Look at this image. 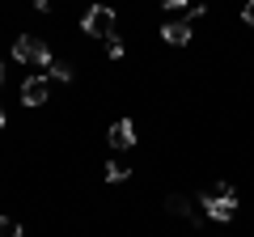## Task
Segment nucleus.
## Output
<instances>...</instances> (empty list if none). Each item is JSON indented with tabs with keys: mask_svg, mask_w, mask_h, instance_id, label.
Segmentation results:
<instances>
[{
	"mask_svg": "<svg viewBox=\"0 0 254 237\" xmlns=\"http://www.w3.org/2000/svg\"><path fill=\"white\" fill-rule=\"evenodd\" d=\"M13 59H17V64H34V68H51L55 64L51 47H47L38 34H21L17 43H13Z\"/></svg>",
	"mask_w": 254,
	"mask_h": 237,
	"instance_id": "obj_1",
	"label": "nucleus"
},
{
	"mask_svg": "<svg viewBox=\"0 0 254 237\" xmlns=\"http://www.w3.org/2000/svg\"><path fill=\"white\" fill-rule=\"evenodd\" d=\"M203 212H208L212 220H233V212H237V195H233V186L229 182H220L216 186V195H203Z\"/></svg>",
	"mask_w": 254,
	"mask_h": 237,
	"instance_id": "obj_2",
	"label": "nucleus"
},
{
	"mask_svg": "<svg viewBox=\"0 0 254 237\" xmlns=\"http://www.w3.org/2000/svg\"><path fill=\"white\" fill-rule=\"evenodd\" d=\"M81 30L85 34H110V30H115V9H110V4H93V9L85 13Z\"/></svg>",
	"mask_w": 254,
	"mask_h": 237,
	"instance_id": "obj_3",
	"label": "nucleus"
},
{
	"mask_svg": "<svg viewBox=\"0 0 254 237\" xmlns=\"http://www.w3.org/2000/svg\"><path fill=\"white\" fill-rule=\"evenodd\" d=\"M106 140H110V148H131L136 144V123L131 118H119L115 127L106 131Z\"/></svg>",
	"mask_w": 254,
	"mask_h": 237,
	"instance_id": "obj_4",
	"label": "nucleus"
},
{
	"mask_svg": "<svg viewBox=\"0 0 254 237\" xmlns=\"http://www.w3.org/2000/svg\"><path fill=\"white\" fill-rule=\"evenodd\" d=\"M161 38L170 47H187L190 43V21H165L161 26Z\"/></svg>",
	"mask_w": 254,
	"mask_h": 237,
	"instance_id": "obj_5",
	"label": "nucleus"
},
{
	"mask_svg": "<svg viewBox=\"0 0 254 237\" xmlns=\"http://www.w3.org/2000/svg\"><path fill=\"white\" fill-rule=\"evenodd\" d=\"M21 102H26V106H43L47 102V81L43 76H30V81L21 85Z\"/></svg>",
	"mask_w": 254,
	"mask_h": 237,
	"instance_id": "obj_6",
	"label": "nucleus"
},
{
	"mask_svg": "<svg viewBox=\"0 0 254 237\" xmlns=\"http://www.w3.org/2000/svg\"><path fill=\"white\" fill-rule=\"evenodd\" d=\"M165 212H170V216L190 220V199H182V195H170V199H165Z\"/></svg>",
	"mask_w": 254,
	"mask_h": 237,
	"instance_id": "obj_7",
	"label": "nucleus"
},
{
	"mask_svg": "<svg viewBox=\"0 0 254 237\" xmlns=\"http://www.w3.org/2000/svg\"><path fill=\"white\" fill-rule=\"evenodd\" d=\"M127 178H131V165H123V161L106 165V182H127Z\"/></svg>",
	"mask_w": 254,
	"mask_h": 237,
	"instance_id": "obj_8",
	"label": "nucleus"
},
{
	"mask_svg": "<svg viewBox=\"0 0 254 237\" xmlns=\"http://www.w3.org/2000/svg\"><path fill=\"white\" fill-rule=\"evenodd\" d=\"M0 237H21V225L13 216H0Z\"/></svg>",
	"mask_w": 254,
	"mask_h": 237,
	"instance_id": "obj_9",
	"label": "nucleus"
},
{
	"mask_svg": "<svg viewBox=\"0 0 254 237\" xmlns=\"http://www.w3.org/2000/svg\"><path fill=\"white\" fill-rule=\"evenodd\" d=\"M123 51H127L123 38H106V55H110V59H123Z\"/></svg>",
	"mask_w": 254,
	"mask_h": 237,
	"instance_id": "obj_10",
	"label": "nucleus"
},
{
	"mask_svg": "<svg viewBox=\"0 0 254 237\" xmlns=\"http://www.w3.org/2000/svg\"><path fill=\"white\" fill-rule=\"evenodd\" d=\"M51 76H55V81H72V64H51Z\"/></svg>",
	"mask_w": 254,
	"mask_h": 237,
	"instance_id": "obj_11",
	"label": "nucleus"
},
{
	"mask_svg": "<svg viewBox=\"0 0 254 237\" xmlns=\"http://www.w3.org/2000/svg\"><path fill=\"white\" fill-rule=\"evenodd\" d=\"M242 21L254 30V0H246V9H242Z\"/></svg>",
	"mask_w": 254,
	"mask_h": 237,
	"instance_id": "obj_12",
	"label": "nucleus"
},
{
	"mask_svg": "<svg viewBox=\"0 0 254 237\" xmlns=\"http://www.w3.org/2000/svg\"><path fill=\"white\" fill-rule=\"evenodd\" d=\"M161 4H165L170 13H178V9H190V0H161Z\"/></svg>",
	"mask_w": 254,
	"mask_h": 237,
	"instance_id": "obj_13",
	"label": "nucleus"
},
{
	"mask_svg": "<svg viewBox=\"0 0 254 237\" xmlns=\"http://www.w3.org/2000/svg\"><path fill=\"white\" fill-rule=\"evenodd\" d=\"M30 4H34L38 13H47V9H51V0H30Z\"/></svg>",
	"mask_w": 254,
	"mask_h": 237,
	"instance_id": "obj_14",
	"label": "nucleus"
},
{
	"mask_svg": "<svg viewBox=\"0 0 254 237\" xmlns=\"http://www.w3.org/2000/svg\"><path fill=\"white\" fill-rule=\"evenodd\" d=\"M0 127H4V110H0Z\"/></svg>",
	"mask_w": 254,
	"mask_h": 237,
	"instance_id": "obj_15",
	"label": "nucleus"
},
{
	"mask_svg": "<svg viewBox=\"0 0 254 237\" xmlns=\"http://www.w3.org/2000/svg\"><path fill=\"white\" fill-rule=\"evenodd\" d=\"M0 81H4V64H0Z\"/></svg>",
	"mask_w": 254,
	"mask_h": 237,
	"instance_id": "obj_16",
	"label": "nucleus"
}]
</instances>
